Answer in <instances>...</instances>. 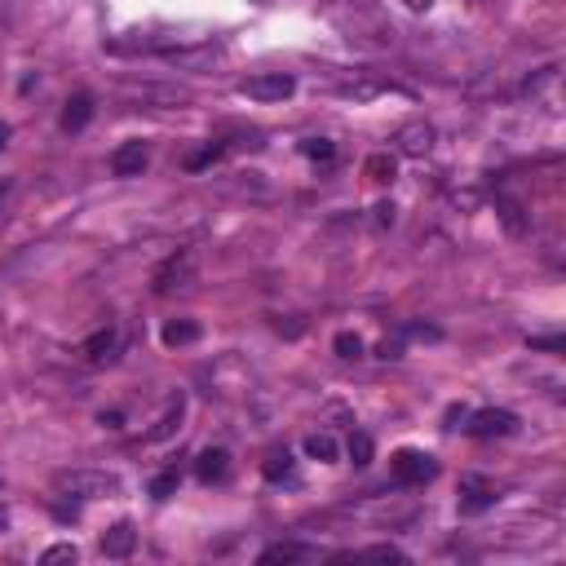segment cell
<instances>
[{
    "label": "cell",
    "mask_w": 566,
    "mask_h": 566,
    "mask_svg": "<svg viewBox=\"0 0 566 566\" xmlns=\"http://www.w3.org/2000/svg\"><path fill=\"white\" fill-rule=\"evenodd\" d=\"M58 492L75 495V500H107L120 492V478L98 474V469H71V474H58Z\"/></svg>",
    "instance_id": "cell-1"
},
{
    "label": "cell",
    "mask_w": 566,
    "mask_h": 566,
    "mask_svg": "<svg viewBox=\"0 0 566 566\" xmlns=\"http://www.w3.org/2000/svg\"><path fill=\"white\" fill-rule=\"evenodd\" d=\"M235 89H239V98H253V102H283L296 93V80L287 71H257V75L239 80Z\"/></svg>",
    "instance_id": "cell-2"
},
{
    "label": "cell",
    "mask_w": 566,
    "mask_h": 566,
    "mask_svg": "<svg viewBox=\"0 0 566 566\" xmlns=\"http://www.w3.org/2000/svg\"><path fill=\"white\" fill-rule=\"evenodd\" d=\"M390 474H394V483H403V487H421V483H429V478L438 474V460H433L429 451L403 447V451H394Z\"/></svg>",
    "instance_id": "cell-3"
},
{
    "label": "cell",
    "mask_w": 566,
    "mask_h": 566,
    "mask_svg": "<svg viewBox=\"0 0 566 566\" xmlns=\"http://www.w3.org/2000/svg\"><path fill=\"white\" fill-rule=\"evenodd\" d=\"M518 429V416L504 412V407H487V412H474L469 416V433L474 438H509Z\"/></svg>",
    "instance_id": "cell-4"
},
{
    "label": "cell",
    "mask_w": 566,
    "mask_h": 566,
    "mask_svg": "<svg viewBox=\"0 0 566 566\" xmlns=\"http://www.w3.org/2000/svg\"><path fill=\"white\" fill-rule=\"evenodd\" d=\"M146 159H150L146 142H124V146L111 150V173L116 177H138L142 168H146Z\"/></svg>",
    "instance_id": "cell-5"
},
{
    "label": "cell",
    "mask_w": 566,
    "mask_h": 566,
    "mask_svg": "<svg viewBox=\"0 0 566 566\" xmlns=\"http://www.w3.org/2000/svg\"><path fill=\"white\" fill-rule=\"evenodd\" d=\"M191 270H195L191 253H177V257H168V262L155 270V292H173V287H182V283L191 279Z\"/></svg>",
    "instance_id": "cell-6"
},
{
    "label": "cell",
    "mask_w": 566,
    "mask_h": 566,
    "mask_svg": "<svg viewBox=\"0 0 566 566\" xmlns=\"http://www.w3.org/2000/svg\"><path fill=\"white\" fill-rule=\"evenodd\" d=\"M257 562H319V549L310 545H296V540H279V545H266Z\"/></svg>",
    "instance_id": "cell-7"
},
{
    "label": "cell",
    "mask_w": 566,
    "mask_h": 566,
    "mask_svg": "<svg viewBox=\"0 0 566 566\" xmlns=\"http://www.w3.org/2000/svg\"><path fill=\"white\" fill-rule=\"evenodd\" d=\"M399 150L403 155H412V159H421V155H429V146H433V129L424 124V120H412V124H403L399 129Z\"/></svg>",
    "instance_id": "cell-8"
},
{
    "label": "cell",
    "mask_w": 566,
    "mask_h": 566,
    "mask_svg": "<svg viewBox=\"0 0 566 566\" xmlns=\"http://www.w3.org/2000/svg\"><path fill=\"white\" fill-rule=\"evenodd\" d=\"M182 416H186V399H182V394H173V399H168V407L159 412V421L146 429V438H150V442L173 438V433H177V424H182Z\"/></svg>",
    "instance_id": "cell-9"
},
{
    "label": "cell",
    "mask_w": 566,
    "mask_h": 566,
    "mask_svg": "<svg viewBox=\"0 0 566 566\" xmlns=\"http://www.w3.org/2000/svg\"><path fill=\"white\" fill-rule=\"evenodd\" d=\"M133 545H138L133 522H116V527L102 536V553H107V558H129V553H133Z\"/></svg>",
    "instance_id": "cell-10"
},
{
    "label": "cell",
    "mask_w": 566,
    "mask_h": 566,
    "mask_svg": "<svg viewBox=\"0 0 566 566\" xmlns=\"http://www.w3.org/2000/svg\"><path fill=\"white\" fill-rule=\"evenodd\" d=\"M89 120H93V98L89 93H71L67 107H63V133H80Z\"/></svg>",
    "instance_id": "cell-11"
},
{
    "label": "cell",
    "mask_w": 566,
    "mask_h": 566,
    "mask_svg": "<svg viewBox=\"0 0 566 566\" xmlns=\"http://www.w3.org/2000/svg\"><path fill=\"white\" fill-rule=\"evenodd\" d=\"M195 474H200V483H226V474H230V456H226L221 447L200 451V460H195Z\"/></svg>",
    "instance_id": "cell-12"
},
{
    "label": "cell",
    "mask_w": 566,
    "mask_h": 566,
    "mask_svg": "<svg viewBox=\"0 0 566 566\" xmlns=\"http://www.w3.org/2000/svg\"><path fill=\"white\" fill-rule=\"evenodd\" d=\"M116 346H120V332H116V328H98V332L80 346V354H84L89 363H107V358L116 354Z\"/></svg>",
    "instance_id": "cell-13"
},
{
    "label": "cell",
    "mask_w": 566,
    "mask_h": 566,
    "mask_svg": "<svg viewBox=\"0 0 566 566\" xmlns=\"http://www.w3.org/2000/svg\"><path fill=\"white\" fill-rule=\"evenodd\" d=\"M460 487H465L460 513H483V509H492V504H495V492L487 487V483H483V478H465Z\"/></svg>",
    "instance_id": "cell-14"
},
{
    "label": "cell",
    "mask_w": 566,
    "mask_h": 566,
    "mask_svg": "<svg viewBox=\"0 0 566 566\" xmlns=\"http://www.w3.org/2000/svg\"><path fill=\"white\" fill-rule=\"evenodd\" d=\"M191 341H200V323H191V319L164 323V346H191Z\"/></svg>",
    "instance_id": "cell-15"
},
{
    "label": "cell",
    "mask_w": 566,
    "mask_h": 566,
    "mask_svg": "<svg viewBox=\"0 0 566 566\" xmlns=\"http://www.w3.org/2000/svg\"><path fill=\"white\" fill-rule=\"evenodd\" d=\"M363 168H367V177H372L376 186H385V182H394V173H399V164H394V155H385V150H381V155H367V164H363Z\"/></svg>",
    "instance_id": "cell-16"
},
{
    "label": "cell",
    "mask_w": 566,
    "mask_h": 566,
    "mask_svg": "<svg viewBox=\"0 0 566 566\" xmlns=\"http://www.w3.org/2000/svg\"><path fill=\"white\" fill-rule=\"evenodd\" d=\"M337 438L332 433H310L305 438V456H314V460H337Z\"/></svg>",
    "instance_id": "cell-17"
},
{
    "label": "cell",
    "mask_w": 566,
    "mask_h": 566,
    "mask_svg": "<svg viewBox=\"0 0 566 566\" xmlns=\"http://www.w3.org/2000/svg\"><path fill=\"white\" fill-rule=\"evenodd\" d=\"M262 474H266L270 483H283V478H292V456H287V451H270V456L262 460Z\"/></svg>",
    "instance_id": "cell-18"
},
{
    "label": "cell",
    "mask_w": 566,
    "mask_h": 566,
    "mask_svg": "<svg viewBox=\"0 0 566 566\" xmlns=\"http://www.w3.org/2000/svg\"><path fill=\"white\" fill-rule=\"evenodd\" d=\"M346 451H350V460L354 465H372V433H363V429H354L350 433V442H346Z\"/></svg>",
    "instance_id": "cell-19"
},
{
    "label": "cell",
    "mask_w": 566,
    "mask_h": 566,
    "mask_svg": "<svg viewBox=\"0 0 566 566\" xmlns=\"http://www.w3.org/2000/svg\"><path fill=\"white\" fill-rule=\"evenodd\" d=\"M354 558H376V562H407V553H403V549H394V545H367V549H358Z\"/></svg>",
    "instance_id": "cell-20"
},
{
    "label": "cell",
    "mask_w": 566,
    "mask_h": 566,
    "mask_svg": "<svg viewBox=\"0 0 566 566\" xmlns=\"http://www.w3.org/2000/svg\"><path fill=\"white\" fill-rule=\"evenodd\" d=\"M301 155H310V159H323V164H328V159L337 155V146H332L328 138H305V142H301Z\"/></svg>",
    "instance_id": "cell-21"
},
{
    "label": "cell",
    "mask_w": 566,
    "mask_h": 566,
    "mask_svg": "<svg viewBox=\"0 0 566 566\" xmlns=\"http://www.w3.org/2000/svg\"><path fill=\"white\" fill-rule=\"evenodd\" d=\"M337 354L341 358H363V337H354V332H337Z\"/></svg>",
    "instance_id": "cell-22"
},
{
    "label": "cell",
    "mask_w": 566,
    "mask_h": 566,
    "mask_svg": "<svg viewBox=\"0 0 566 566\" xmlns=\"http://www.w3.org/2000/svg\"><path fill=\"white\" fill-rule=\"evenodd\" d=\"M173 492H177V474H159V478H150V495H155V500H168Z\"/></svg>",
    "instance_id": "cell-23"
},
{
    "label": "cell",
    "mask_w": 566,
    "mask_h": 566,
    "mask_svg": "<svg viewBox=\"0 0 566 566\" xmlns=\"http://www.w3.org/2000/svg\"><path fill=\"white\" fill-rule=\"evenodd\" d=\"M80 553H75V545H54V549H45V558L40 562L45 566H54V562H75Z\"/></svg>",
    "instance_id": "cell-24"
},
{
    "label": "cell",
    "mask_w": 566,
    "mask_h": 566,
    "mask_svg": "<svg viewBox=\"0 0 566 566\" xmlns=\"http://www.w3.org/2000/svg\"><path fill=\"white\" fill-rule=\"evenodd\" d=\"M217 155H221V146H204V150L186 155V168H195V173H200V168H209V164L217 159Z\"/></svg>",
    "instance_id": "cell-25"
},
{
    "label": "cell",
    "mask_w": 566,
    "mask_h": 566,
    "mask_svg": "<svg viewBox=\"0 0 566 566\" xmlns=\"http://www.w3.org/2000/svg\"><path fill=\"white\" fill-rule=\"evenodd\" d=\"M376 226H381V230H385V226H394V204H376Z\"/></svg>",
    "instance_id": "cell-26"
},
{
    "label": "cell",
    "mask_w": 566,
    "mask_h": 566,
    "mask_svg": "<svg viewBox=\"0 0 566 566\" xmlns=\"http://www.w3.org/2000/svg\"><path fill=\"white\" fill-rule=\"evenodd\" d=\"M403 4H407V9H412V13H424V9H429V4H433V0H403Z\"/></svg>",
    "instance_id": "cell-27"
},
{
    "label": "cell",
    "mask_w": 566,
    "mask_h": 566,
    "mask_svg": "<svg viewBox=\"0 0 566 566\" xmlns=\"http://www.w3.org/2000/svg\"><path fill=\"white\" fill-rule=\"evenodd\" d=\"M4 138H9V129H4V124H0V150H4Z\"/></svg>",
    "instance_id": "cell-28"
},
{
    "label": "cell",
    "mask_w": 566,
    "mask_h": 566,
    "mask_svg": "<svg viewBox=\"0 0 566 566\" xmlns=\"http://www.w3.org/2000/svg\"><path fill=\"white\" fill-rule=\"evenodd\" d=\"M0 527H4V513H0Z\"/></svg>",
    "instance_id": "cell-29"
},
{
    "label": "cell",
    "mask_w": 566,
    "mask_h": 566,
    "mask_svg": "<svg viewBox=\"0 0 566 566\" xmlns=\"http://www.w3.org/2000/svg\"><path fill=\"white\" fill-rule=\"evenodd\" d=\"M262 4H266V0H262Z\"/></svg>",
    "instance_id": "cell-30"
}]
</instances>
